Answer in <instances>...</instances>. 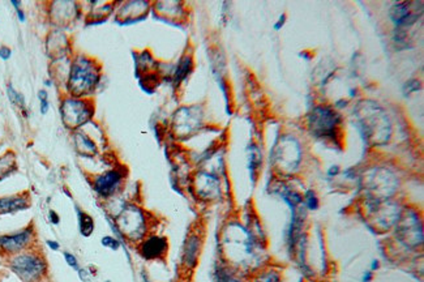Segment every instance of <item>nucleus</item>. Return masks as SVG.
Here are the masks:
<instances>
[{
    "instance_id": "c756f323",
    "label": "nucleus",
    "mask_w": 424,
    "mask_h": 282,
    "mask_svg": "<svg viewBox=\"0 0 424 282\" xmlns=\"http://www.w3.org/2000/svg\"><path fill=\"white\" fill-rule=\"evenodd\" d=\"M372 280V272H366L363 277V282H369Z\"/></svg>"
},
{
    "instance_id": "4be33fe9",
    "label": "nucleus",
    "mask_w": 424,
    "mask_h": 282,
    "mask_svg": "<svg viewBox=\"0 0 424 282\" xmlns=\"http://www.w3.org/2000/svg\"><path fill=\"white\" fill-rule=\"evenodd\" d=\"M101 243H102L105 247H107V248H111L112 251H116V249L120 247V242H119L118 239H115L114 237H110V235L103 237L102 241H101Z\"/></svg>"
},
{
    "instance_id": "9b49d317",
    "label": "nucleus",
    "mask_w": 424,
    "mask_h": 282,
    "mask_svg": "<svg viewBox=\"0 0 424 282\" xmlns=\"http://www.w3.org/2000/svg\"><path fill=\"white\" fill-rule=\"evenodd\" d=\"M401 225L405 226V227H408V230L406 229H400V233L402 235V239H404L406 243L408 244L416 245L418 243H422V226H420V222L418 221V218L414 213H407L405 218H401Z\"/></svg>"
},
{
    "instance_id": "f257e3e1",
    "label": "nucleus",
    "mask_w": 424,
    "mask_h": 282,
    "mask_svg": "<svg viewBox=\"0 0 424 282\" xmlns=\"http://www.w3.org/2000/svg\"><path fill=\"white\" fill-rule=\"evenodd\" d=\"M99 81V74L90 60L85 57H77L71 68L68 88L74 95H84L93 90Z\"/></svg>"
},
{
    "instance_id": "473e14b6",
    "label": "nucleus",
    "mask_w": 424,
    "mask_h": 282,
    "mask_svg": "<svg viewBox=\"0 0 424 282\" xmlns=\"http://www.w3.org/2000/svg\"><path fill=\"white\" fill-rule=\"evenodd\" d=\"M377 266H379V263L373 262V264H372V269H375V268H377Z\"/></svg>"
},
{
    "instance_id": "1a4fd4ad",
    "label": "nucleus",
    "mask_w": 424,
    "mask_h": 282,
    "mask_svg": "<svg viewBox=\"0 0 424 282\" xmlns=\"http://www.w3.org/2000/svg\"><path fill=\"white\" fill-rule=\"evenodd\" d=\"M422 3H398L390 11V16L397 25L408 26L418 20V5Z\"/></svg>"
},
{
    "instance_id": "b1692460",
    "label": "nucleus",
    "mask_w": 424,
    "mask_h": 282,
    "mask_svg": "<svg viewBox=\"0 0 424 282\" xmlns=\"http://www.w3.org/2000/svg\"><path fill=\"white\" fill-rule=\"evenodd\" d=\"M63 255H64L65 263H67V264H68L71 268H74V269L78 270V262H77V259H76V256H74V254L68 252V251H65Z\"/></svg>"
},
{
    "instance_id": "aec40b11",
    "label": "nucleus",
    "mask_w": 424,
    "mask_h": 282,
    "mask_svg": "<svg viewBox=\"0 0 424 282\" xmlns=\"http://www.w3.org/2000/svg\"><path fill=\"white\" fill-rule=\"evenodd\" d=\"M255 282H281V277H279V274L277 272L269 270V272L258 276V278Z\"/></svg>"
},
{
    "instance_id": "20e7f679",
    "label": "nucleus",
    "mask_w": 424,
    "mask_h": 282,
    "mask_svg": "<svg viewBox=\"0 0 424 282\" xmlns=\"http://www.w3.org/2000/svg\"><path fill=\"white\" fill-rule=\"evenodd\" d=\"M118 226L126 237L132 241H137L144 237L147 225H145V217H144L141 209L136 208L133 205H128L122 212L119 213L116 218Z\"/></svg>"
},
{
    "instance_id": "412c9836",
    "label": "nucleus",
    "mask_w": 424,
    "mask_h": 282,
    "mask_svg": "<svg viewBox=\"0 0 424 282\" xmlns=\"http://www.w3.org/2000/svg\"><path fill=\"white\" fill-rule=\"evenodd\" d=\"M306 205L307 208L311 209V210H314V209L318 208V199L313 191H308L306 193Z\"/></svg>"
},
{
    "instance_id": "0eeeda50",
    "label": "nucleus",
    "mask_w": 424,
    "mask_h": 282,
    "mask_svg": "<svg viewBox=\"0 0 424 282\" xmlns=\"http://www.w3.org/2000/svg\"><path fill=\"white\" fill-rule=\"evenodd\" d=\"M123 180V174L119 170H109L98 175L93 182L95 192L102 197L112 196L120 187Z\"/></svg>"
},
{
    "instance_id": "7c9ffc66",
    "label": "nucleus",
    "mask_w": 424,
    "mask_h": 282,
    "mask_svg": "<svg viewBox=\"0 0 424 282\" xmlns=\"http://www.w3.org/2000/svg\"><path fill=\"white\" fill-rule=\"evenodd\" d=\"M337 172H338V168H337V166H333V168L331 169V170H329V175H333V174H337Z\"/></svg>"
},
{
    "instance_id": "f03ea898",
    "label": "nucleus",
    "mask_w": 424,
    "mask_h": 282,
    "mask_svg": "<svg viewBox=\"0 0 424 282\" xmlns=\"http://www.w3.org/2000/svg\"><path fill=\"white\" fill-rule=\"evenodd\" d=\"M11 269L24 282H37L46 273L47 265L39 255L25 252L11 260Z\"/></svg>"
},
{
    "instance_id": "cd10ccee",
    "label": "nucleus",
    "mask_w": 424,
    "mask_h": 282,
    "mask_svg": "<svg viewBox=\"0 0 424 282\" xmlns=\"http://www.w3.org/2000/svg\"><path fill=\"white\" fill-rule=\"evenodd\" d=\"M46 244L49 245L50 248L53 249V251H57V249L60 248V244H59V243L55 241H47L46 242Z\"/></svg>"
},
{
    "instance_id": "39448f33",
    "label": "nucleus",
    "mask_w": 424,
    "mask_h": 282,
    "mask_svg": "<svg viewBox=\"0 0 424 282\" xmlns=\"http://www.w3.org/2000/svg\"><path fill=\"white\" fill-rule=\"evenodd\" d=\"M302 160V150L296 140L291 137H283L274 151V161L277 169L285 172L296 170Z\"/></svg>"
},
{
    "instance_id": "6ab92c4d",
    "label": "nucleus",
    "mask_w": 424,
    "mask_h": 282,
    "mask_svg": "<svg viewBox=\"0 0 424 282\" xmlns=\"http://www.w3.org/2000/svg\"><path fill=\"white\" fill-rule=\"evenodd\" d=\"M7 93H8L9 101H11V102H12L15 106H18V107H21V109H25L24 97H22L20 93H17L16 90L12 88V85H9L8 88H7Z\"/></svg>"
},
{
    "instance_id": "2eb2a0df",
    "label": "nucleus",
    "mask_w": 424,
    "mask_h": 282,
    "mask_svg": "<svg viewBox=\"0 0 424 282\" xmlns=\"http://www.w3.org/2000/svg\"><path fill=\"white\" fill-rule=\"evenodd\" d=\"M74 145H76L77 153L82 157L88 158V157H93L97 154V145L93 143V140L82 132H77L74 135Z\"/></svg>"
},
{
    "instance_id": "423d86ee",
    "label": "nucleus",
    "mask_w": 424,
    "mask_h": 282,
    "mask_svg": "<svg viewBox=\"0 0 424 282\" xmlns=\"http://www.w3.org/2000/svg\"><path fill=\"white\" fill-rule=\"evenodd\" d=\"M61 118L65 127L74 130L81 127L92 118V110L88 103L80 99H65L61 105Z\"/></svg>"
},
{
    "instance_id": "7ed1b4c3",
    "label": "nucleus",
    "mask_w": 424,
    "mask_h": 282,
    "mask_svg": "<svg viewBox=\"0 0 424 282\" xmlns=\"http://www.w3.org/2000/svg\"><path fill=\"white\" fill-rule=\"evenodd\" d=\"M341 118L329 107H316L310 115V128L316 137L334 139Z\"/></svg>"
},
{
    "instance_id": "c85d7f7f",
    "label": "nucleus",
    "mask_w": 424,
    "mask_h": 282,
    "mask_svg": "<svg viewBox=\"0 0 424 282\" xmlns=\"http://www.w3.org/2000/svg\"><path fill=\"white\" fill-rule=\"evenodd\" d=\"M16 13H17V17H18V20H20L21 22H24V21H25L24 12H22V11H21L20 8H18V9H16Z\"/></svg>"
},
{
    "instance_id": "4468645a",
    "label": "nucleus",
    "mask_w": 424,
    "mask_h": 282,
    "mask_svg": "<svg viewBox=\"0 0 424 282\" xmlns=\"http://www.w3.org/2000/svg\"><path fill=\"white\" fill-rule=\"evenodd\" d=\"M200 238L197 237L196 234H192L185 242L183 252V262L188 268H193L196 265L197 259H199V254H200Z\"/></svg>"
},
{
    "instance_id": "f3484780",
    "label": "nucleus",
    "mask_w": 424,
    "mask_h": 282,
    "mask_svg": "<svg viewBox=\"0 0 424 282\" xmlns=\"http://www.w3.org/2000/svg\"><path fill=\"white\" fill-rule=\"evenodd\" d=\"M16 170V161L12 153L4 154L0 157V180H3L11 175Z\"/></svg>"
},
{
    "instance_id": "393cba45",
    "label": "nucleus",
    "mask_w": 424,
    "mask_h": 282,
    "mask_svg": "<svg viewBox=\"0 0 424 282\" xmlns=\"http://www.w3.org/2000/svg\"><path fill=\"white\" fill-rule=\"evenodd\" d=\"M78 277L81 278L82 282H88L89 280H92V274L89 273L88 269H78Z\"/></svg>"
},
{
    "instance_id": "a211bd4d",
    "label": "nucleus",
    "mask_w": 424,
    "mask_h": 282,
    "mask_svg": "<svg viewBox=\"0 0 424 282\" xmlns=\"http://www.w3.org/2000/svg\"><path fill=\"white\" fill-rule=\"evenodd\" d=\"M192 70V60L191 57H183L182 60H180L179 66H178V68H176V72H175V81L176 82H180L182 80H184V78L187 77L188 74L191 72Z\"/></svg>"
},
{
    "instance_id": "a878e982",
    "label": "nucleus",
    "mask_w": 424,
    "mask_h": 282,
    "mask_svg": "<svg viewBox=\"0 0 424 282\" xmlns=\"http://www.w3.org/2000/svg\"><path fill=\"white\" fill-rule=\"evenodd\" d=\"M11 55H12L11 49H8L7 46H3V47L0 49V57H1L3 60H8L9 57H11Z\"/></svg>"
},
{
    "instance_id": "6e6552de",
    "label": "nucleus",
    "mask_w": 424,
    "mask_h": 282,
    "mask_svg": "<svg viewBox=\"0 0 424 282\" xmlns=\"http://www.w3.org/2000/svg\"><path fill=\"white\" fill-rule=\"evenodd\" d=\"M33 239V229L26 227L18 233L5 234L0 237V248L7 254H17L26 247Z\"/></svg>"
},
{
    "instance_id": "9d476101",
    "label": "nucleus",
    "mask_w": 424,
    "mask_h": 282,
    "mask_svg": "<svg viewBox=\"0 0 424 282\" xmlns=\"http://www.w3.org/2000/svg\"><path fill=\"white\" fill-rule=\"evenodd\" d=\"M167 241L158 235H151L141 243L140 252L143 258L147 260H154V259L162 258L167 251Z\"/></svg>"
},
{
    "instance_id": "72a5a7b5",
    "label": "nucleus",
    "mask_w": 424,
    "mask_h": 282,
    "mask_svg": "<svg viewBox=\"0 0 424 282\" xmlns=\"http://www.w3.org/2000/svg\"><path fill=\"white\" fill-rule=\"evenodd\" d=\"M106 282H110V281H106Z\"/></svg>"
},
{
    "instance_id": "5701e85b",
    "label": "nucleus",
    "mask_w": 424,
    "mask_h": 282,
    "mask_svg": "<svg viewBox=\"0 0 424 282\" xmlns=\"http://www.w3.org/2000/svg\"><path fill=\"white\" fill-rule=\"evenodd\" d=\"M38 98H39V102H41V113L45 115L50 109L49 98H47V93H46L45 90H39V93H38Z\"/></svg>"
},
{
    "instance_id": "bb28decb",
    "label": "nucleus",
    "mask_w": 424,
    "mask_h": 282,
    "mask_svg": "<svg viewBox=\"0 0 424 282\" xmlns=\"http://www.w3.org/2000/svg\"><path fill=\"white\" fill-rule=\"evenodd\" d=\"M49 218H50V221H51V224H54V225H57V224L60 222V217H59V214H57L55 210H50Z\"/></svg>"
},
{
    "instance_id": "2f4dec72",
    "label": "nucleus",
    "mask_w": 424,
    "mask_h": 282,
    "mask_svg": "<svg viewBox=\"0 0 424 282\" xmlns=\"http://www.w3.org/2000/svg\"><path fill=\"white\" fill-rule=\"evenodd\" d=\"M224 282H241V281H239V280H235V278H226V281Z\"/></svg>"
},
{
    "instance_id": "f8f14e48",
    "label": "nucleus",
    "mask_w": 424,
    "mask_h": 282,
    "mask_svg": "<svg viewBox=\"0 0 424 282\" xmlns=\"http://www.w3.org/2000/svg\"><path fill=\"white\" fill-rule=\"evenodd\" d=\"M196 189L201 197L213 199L220 191V183L214 175H210L208 172H203L200 175H197Z\"/></svg>"
},
{
    "instance_id": "dca6fc26",
    "label": "nucleus",
    "mask_w": 424,
    "mask_h": 282,
    "mask_svg": "<svg viewBox=\"0 0 424 282\" xmlns=\"http://www.w3.org/2000/svg\"><path fill=\"white\" fill-rule=\"evenodd\" d=\"M78 216V229L81 233L82 237H90L94 231V220L93 217L89 216L88 213L82 212V210H77Z\"/></svg>"
},
{
    "instance_id": "ddd939ff",
    "label": "nucleus",
    "mask_w": 424,
    "mask_h": 282,
    "mask_svg": "<svg viewBox=\"0 0 424 282\" xmlns=\"http://www.w3.org/2000/svg\"><path fill=\"white\" fill-rule=\"evenodd\" d=\"M30 207L28 196L15 195V196L0 197V214H9L25 210Z\"/></svg>"
}]
</instances>
